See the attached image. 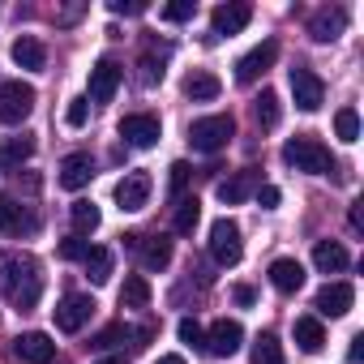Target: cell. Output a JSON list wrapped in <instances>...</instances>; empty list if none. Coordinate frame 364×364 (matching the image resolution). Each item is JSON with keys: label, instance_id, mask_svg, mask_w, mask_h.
Masks as SVG:
<instances>
[{"label": "cell", "instance_id": "7", "mask_svg": "<svg viewBox=\"0 0 364 364\" xmlns=\"http://www.w3.org/2000/svg\"><path fill=\"white\" fill-rule=\"evenodd\" d=\"M120 137H124L129 146H137V150H150V146L163 137V124H159V116H150V112H129V116L120 120Z\"/></svg>", "mask_w": 364, "mask_h": 364}, {"label": "cell", "instance_id": "37", "mask_svg": "<svg viewBox=\"0 0 364 364\" xmlns=\"http://www.w3.org/2000/svg\"><path fill=\"white\" fill-rule=\"evenodd\" d=\"M86 253H90V240H82V236H69V240L60 245V257H65V262H82Z\"/></svg>", "mask_w": 364, "mask_h": 364}, {"label": "cell", "instance_id": "12", "mask_svg": "<svg viewBox=\"0 0 364 364\" xmlns=\"http://www.w3.org/2000/svg\"><path fill=\"white\" fill-rule=\"evenodd\" d=\"M52 313H56V330H65V334H77V330L90 321V313H95V300L73 291V296H65V300H60Z\"/></svg>", "mask_w": 364, "mask_h": 364}, {"label": "cell", "instance_id": "8", "mask_svg": "<svg viewBox=\"0 0 364 364\" xmlns=\"http://www.w3.org/2000/svg\"><path fill=\"white\" fill-rule=\"evenodd\" d=\"M124 240H129V249H137V257H141L146 270H167V266H171V240H167V236H141V232H129Z\"/></svg>", "mask_w": 364, "mask_h": 364}, {"label": "cell", "instance_id": "30", "mask_svg": "<svg viewBox=\"0 0 364 364\" xmlns=\"http://www.w3.org/2000/svg\"><path fill=\"white\" fill-rule=\"evenodd\" d=\"M120 304H124V309H146V304H150V283H146V274H129V279H124Z\"/></svg>", "mask_w": 364, "mask_h": 364}, {"label": "cell", "instance_id": "23", "mask_svg": "<svg viewBox=\"0 0 364 364\" xmlns=\"http://www.w3.org/2000/svg\"><path fill=\"white\" fill-rule=\"evenodd\" d=\"M347 249L338 245V240H317L313 245V266L321 270V274H338V270H347Z\"/></svg>", "mask_w": 364, "mask_h": 364}, {"label": "cell", "instance_id": "6", "mask_svg": "<svg viewBox=\"0 0 364 364\" xmlns=\"http://www.w3.org/2000/svg\"><path fill=\"white\" fill-rule=\"evenodd\" d=\"M291 99H296L300 112H317V107L326 103V82H321L313 69L296 65V69H291Z\"/></svg>", "mask_w": 364, "mask_h": 364}, {"label": "cell", "instance_id": "28", "mask_svg": "<svg viewBox=\"0 0 364 364\" xmlns=\"http://www.w3.org/2000/svg\"><path fill=\"white\" fill-rule=\"evenodd\" d=\"M82 266H86V279H90L95 287L112 279V253H107V249H99V245H90V253L82 257Z\"/></svg>", "mask_w": 364, "mask_h": 364}, {"label": "cell", "instance_id": "10", "mask_svg": "<svg viewBox=\"0 0 364 364\" xmlns=\"http://www.w3.org/2000/svg\"><path fill=\"white\" fill-rule=\"evenodd\" d=\"M274 60H279V43H274V39L257 43L249 56H240V60H236V82H240V86H253V82H257Z\"/></svg>", "mask_w": 364, "mask_h": 364}, {"label": "cell", "instance_id": "16", "mask_svg": "<svg viewBox=\"0 0 364 364\" xmlns=\"http://www.w3.org/2000/svg\"><path fill=\"white\" fill-rule=\"evenodd\" d=\"M14 355L26 360V364H52L56 360V343L43 330H26V334L14 338Z\"/></svg>", "mask_w": 364, "mask_h": 364}, {"label": "cell", "instance_id": "24", "mask_svg": "<svg viewBox=\"0 0 364 364\" xmlns=\"http://www.w3.org/2000/svg\"><path fill=\"white\" fill-rule=\"evenodd\" d=\"M219 90H223V82H219L210 69H193V73L185 77V95H189L193 103H210V99H219Z\"/></svg>", "mask_w": 364, "mask_h": 364}, {"label": "cell", "instance_id": "35", "mask_svg": "<svg viewBox=\"0 0 364 364\" xmlns=\"http://www.w3.org/2000/svg\"><path fill=\"white\" fill-rule=\"evenodd\" d=\"M86 116H90V99H86V95L69 99V107H65V120H69L73 129H82V124H86Z\"/></svg>", "mask_w": 364, "mask_h": 364}, {"label": "cell", "instance_id": "38", "mask_svg": "<svg viewBox=\"0 0 364 364\" xmlns=\"http://www.w3.org/2000/svg\"><path fill=\"white\" fill-rule=\"evenodd\" d=\"M176 334H180V343H193V347H198V343H206V330H202L193 317L180 321V326H176Z\"/></svg>", "mask_w": 364, "mask_h": 364}, {"label": "cell", "instance_id": "9", "mask_svg": "<svg viewBox=\"0 0 364 364\" xmlns=\"http://www.w3.org/2000/svg\"><path fill=\"white\" fill-rule=\"evenodd\" d=\"M257 189H262V171H257V167H240L236 176L219 180V202H223V206H240V202H249Z\"/></svg>", "mask_w": 364, "mask_h": 364}, {"label": "cell", "instance_id": "41", "mask_svg": "<svg viewBox=\"0 0 364 364\" xmlns=\"http://www.w3.org/2000/svg\"><path fill=\"white\" fill-rule=\"evenodd\" d=\"M112 14H146V5H141V0H112Z\"/></svg>", "mask_w": 364, "mask_h": 364}, {"label": "cell", "instance_id": "42", "mask_svg": "<svg viewBox=\"0 0 364 364\" xmlns=\"http://www.w3.org/2000/svg\"><path fill=\"white\" fill-rule=\"evenodd\" d=\"M232 296H236V304H253V287H245V283H240Z\"/></svg>", "mask_w": 364, "mask_h": 364}, {"label": "cell", "instance_id": "17", "mask_svg": "<svg viewBox=\"0 0 364 364\" xmlns=\"http://www.w3.org/2000/svg\"><path fill=\"white\" fill-rule=\"evenodd\" d=\"M95 180V159L86 154V150H73V154H65V163H60V189H69V193H77V189H86Z\"/></svg>", "mask_w": 364, "mask_h": 364}, {"label": "cell", "instance_id": "1", "mask_svg": "<svg viewBox=\"0 0 364 364\" xmlns=\"http://www.w3.org/2000/svg\"><path fill=\"white\" fill-rule=\"evenodd\" d=\"M0 296L18 313H31L43 296V270L31 253H5L0 257Z\"/></svg>", "mask_w": 364, "mask_h": 364}, {"label": "cell", "instance_id": "45", "mask_svg": "<svg viewBox=\"0 0 364 364\" xmlns=\"http://www.w3.org/2000/svg\"><path fill=\"white\" fill-rule=\"evenodd\" d=\"M154 364H185V355H159Z\"/></svg>", "mask_w": 364, "mask_h": 364}, {"label": "cell", "instance_id": "29", "mask_svg": "<svg viewBox=\"0 0 364 364\" xmlns=\"http://www.w3.org/2000/svg\"><path fill=\"white\" fill-rule=\"evenodd\" d=\"M253 112H257V124L262 129H279V120H283V103H279L274 90H262L257 103H253Z\"/></svg>", "mask_w": 364, "mask_h": 364}, {"label": "cell", "instance_id": "32", "mask_svg": "<svg viewBox=\"0 0 364 364\" xmlns=\"http://www.w3.org/2000/svg\"><path fill=\"white\" fill-rule=\"evenodd\" d=\"M253 364H287V360H283V343H279L270 330L253 343Z\"/></svg>", "mask_w": 364, "mask_h": 364}, {"label": "cell", "instance_id": "44", "mask_svg": "<svg viewBox=\"0 0 364 364\" xmlns=\"http://www.w3.org/2000/svg\"><path fill=\"white\" fill-rule=\"evenodd\" d=\"M77 14H82V5H69V9H65V14H60V18H56V22H73V18H77Z\"/></svg>", "mask_w": 364, "mask_h": 364}, {"label": "cell", "instance_id": "22", "mask_svg": "<svg viewBox=\"0 0 364 364\" xmlns=\"http://www.w3.org/2000/svg\"><path fill=\"white\" fill-rule=\"evenodd\" d=\"M270 283H274V291L291 296L304 287V266L296 257H279V262H270Z\"/></svg>", "mask_w": 364, "mask_h": 364}, {"label": "cell", "instance_id": "26", "mask_svg": "<svg viewBox=\"0 0 364 364\" xmlns=\"http://www.w3.org/2000/svg\"><path fill=\"white\" fill-rule=\"evenodd\" d=\"M198 219H202V202L198 198H176V215H171V232L176 236H193Z\"/></svg>", "mask_w": 364, "mask_h": 364}, {"label": "cell", "instance_id": "4", "mask_svg": "<svg viewBox=\"0 0 364 364\" xmlns=\"http://www.w3.org/2000/svg\"><path fill=\"white\" fill-rule=\"evenodd\" d=\"M35 112V86L31 82H0V120L22 124Z\"/></svg>", "mask_w": 364, "mask_h": 364}, {"label": "cell", "instance_id": "15", "mask_svg": "<svg viewBox=\"0 0 364 364\" xmlns=\"http://www.w3.org/2000/svg\"><path fill=\"white\" fill-rule=\"evenodd\" d=\"M120 82H124V69H120L112 56H103V60L90 69V99H95V103H112V95L120 90Z\"/></svg>", "mask_w": 364, "mask_h": 364}, {"label": "cell", "instance_id": "40", "mask_svg": "<svg viewBox=\"0 0 364 364\" xmlns=\"http://www.w3.org/2000/svg\"><path fill=\"white\" fill-rule=\"evenodd\" d=\"M253 198H257V202H262V210H274V206H279V198H283V193H279V189H274V185H262V189H257V193H253Z\"/></svg>", "mask_w": 364, "mask_h": 364}, {"label": "cell", "instance_id": "25", "mask_svg": "<svg viewBox=\"0 0 364 364\" xmlns=\"http://www.w3.org/2000/svg\"><path fill=\"white\" fill-rule=\"evenodd\" d=\"M291 334H296V347H300V351H309V355H317V351L326 347V330H321V321H317V317H296Z\"/></svg>", "mask_w": 364, "mask_h": 364}, {"label": "cell", "instance_id": "31", "mask_svg": "<svg viewBox=\"0 0 364 364\" xmlns=\"http://www.w3.org/2000/svg\"><path fill=\"white\" fill-rule=\"evenodd\" d=\"M69 219H73V236H82V240H86V236L99 228V206H95V202H73Z\"/></svg>", "mask_w": 364, "mask_h": 364}, {"label": "cell", "instance_id": "11", "mask_svg": "<svg viewBox=\"0 0 364 364\" xmlns=\"http://www.w3.org/2000/svg\"><path fill=\"white\" fill-rule=\"evenodd\" d=\"M146 202H150V176L146 171H129L116 185V206L124 215H137V210H146Z\"/></svg>", "mask_w": 364, "mask_h": 364}, {"label": "cell", "instance_id": "34", "mask_svg": "<svg viewBox=\"0 0 364 364\" xmlns=\"http://www.w3.org/2000/svg\"><path fill=\"white\" fill-rule=\"evenodd\" d=\"M129 334H133V330H129L124 321H112V326H103V330L90 338V347H95V351H112V347H116V343H124Z\"/></svg>", "mask_w": 364, "mask_h": 364}, {"label": "cell", "instance_id": "21", "mask_svg": "<svg viewBox=\"0 0 364 364\" xmlns=\"http://www.w3.org/2000/svg\"><path fill=\"white\" fill-rule=\"evenodd\" d=\"M9 56H14V65L26 69V73H43V65H48V48H43L35 35H18L14 48H9Z\"/></svg>", "mask_w": 364, "mask_h": 364}, {"label": "cell", "instance_id": "3", "mask_svg": "<svg viewBox=\"0 0 364 364\" xmlns=\"http://www.w3.org/2000/svg\"><path fill=\"white\" fill-rule=\"evenodd\" d=\"M232 137H236V120L223 116V112L219 116H202V120L189 124V146L202 150V154H219Z\"/></svg>", "mask_w": 364, "mask_h": 364}, {"label": "cell", "instance_id": "13", "mask_svg": "<svg viewBox=\"0 0 364 364\" xmlns=\"http://www.w3.org/2000/svg\"><path fill=\"white\" fill-rule=\"evenodd\" d=\"M240 343H245V326H240V321H232V317L215 321V326H210V334H206V351H210V355H219V360L236 355V351H240Z\"/></svg>", "mask_w": 364, "mask_h": 364}, {"label": "cell", "instance_id": "27", "mask_svg": "<svg viewBox=\"0 0 364 364\" xmlns=\"http://www.w3.org/2000/svg\"><path fill=\"white\" fill-rule=\"evenodd\" d=\"M31 154H35V137H26V133L0 141V163H5V167H22Z\"/></svg>", "mask_w": 364, "mask_h": 364}, {"label": "cell", "instance_id": "43", "mask_svg": "<svg viewBox=\"0 0 364 364\" xmlns=\"http://www.w3.org/2000/svg\"><path fill=\"white\" fill-rule=\"evenodd\" d=\"M351 360H364V334L351 338Z\"/></svg>", "mask_w": 364, "mask_h": 364}, {"label": "cell", "instance_id": "5", "mask_svg": "<svg viewBox=\"0 0 364 364\" xmlns=\"http://www.w3.org/2000/svg\"><path fill=\"white\" fill-rule=\"evenodd\" d=\"M210 257H215L219 266H236V262L245 257L236 219H215V223H210Z\"/></svg>", "mask_w": 364, "mask_h": 364}, {"label": "cell", "instance_id": "33", "mask_svg": "<svg viewBox=\"0 0 364 364\" xmlns=\"http://www.w3.org/2000/svg\"><path fill=\"white\" fill-rule=\"evenodd\" d=\"M334 133H338V141H355L360 137V116H355V107H338L334 112Z\"/></svg>", "mask_w": 364, "mask_h": 364}, {"label": "cell", "instance_id": "2", "mask_svg": "<svg viewBox=\"0 0 364 364\" xmlns=\"http://www.w3.org/2000/svg\"><path fill=\"white\" fill-rule=\"evenodd\" d=\"M283 163L296 167V171H309V176H330V171H334L330 146L317 141V137H309V133H300V137H291V141L283 146Z\"/></svg>", "mask_w": 364, "mask_h": 364}, {"label": "cell", "instance_id": "46", "mask_svg": "<svg viewBox=\"0 0 364 364\" xmlns=\"http://www.w3.org/2000/svg\"><path fill=\"white\" fill-rule=\"evenodd\" d=\"M99 364H124V360H120V355H112V360H99Z\"/></svg>", "mask_w": 364, "mask_h": 364}, {"label": "cell", "instance_id": "14", "mask_svg": "<svg viewBox=\"0 0 364 364\" xmlns=\"http://www.w3.org/2000/svg\"><path fill=\"white\" fill-rule=\"evenodd\" d=\"M35 228H39V219H35L18 198L0 193V232H5V236H31Z\"/></svg>", "mask_w": 364, "mask_h": 364}, {"label": "cell", "instance_id": "36", "mask_svg": "<svg viewBox=\"0 0 364 364\" xmlns=\"http://www.w3.org/2000/svg\"><path fill=\"white\" fill-rule=\"evenodd\" d=\"M198 14L193 0H176V5H163V22H189Z\"/></svg>", "mask_w": 364, "mask_h": 364}, {"label": "cell", "instance_id": "18", "mask_svg": "<svg viewBox=\"0 0 364 364\" xmlns=\"http://www.w3.org/2000/svg\"><path fill=\"white\" fill-rule=\"evenodd\" d=\"M343 31H347V9H343V5H326V9H317V14L309 18V35H313L317 43H334Z\"/></svg>", "mask_w": 364, "mask_h": 364}, {"label": "cell", "instance_id": "19", "mask_svg": "<svg viewBox=\"0 0 364 364\" xmlns=\"http://www.w3.org/2000/svg\"><path fill=\"white\" fill-rule=\"evenodd\" d=\"M351 304H355V287L351 283H326L317 291V300H313V309L321 317H343V313H351Z\"/></svg>", "mask_w": 364, "mask_h": 364}, {"label": "cell", "instance_id": "39", "mask_svg": "<svg viewBox=\"0 0 364 364\" xmlns=\"http://www.w3.org/2000/svg\"><path fill=\"white\" fill-rule=\"evenodd\" d=\"M185 185H189V163H171V193L185 198Z\"/></svg>", "mask_w": 364, "mask_h": 364}, {"label": "cell", "instance_id": "20", "mask_svg": "<svg viewBox=\"0 0 364 364\" xmlns=\"http://www.w3.org/2000/svg\"><path fill=\"white\" fill-rule=\"evenodd\" d=\"M249 18H253V5L232 0V5H219V9L210 14V26H215V35H240V31L249 26Z\"/></svg>", "mask_w": 364, "mask_h": 364}]
</instances>
